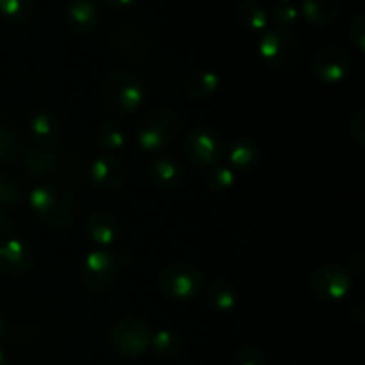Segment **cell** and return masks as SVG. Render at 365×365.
Returning <instances> with one entry per match:
<instances>
[{
    "mask_svg": "<svg viewBox=\"0 0 365 365\" xmlns=\"http://www.w3.org/2000/svg\"><path fill=\"white\" fill-rule=\"evenodd\" d=\"M103 2H106L107 6H110V7H114V9H118V7L130 6V4H134L135 0H103Z\"/></svg>",
    "mask_w": 365,
    "mask_h": 365,
    "instance_id": "obj_34",
    "label": "cell"
},
{
    "mask_svg": "<svg viewBox=\"0 0 365 365\" xmlns=\"http://www.w3.org/2000/svg\"><path fill=\"white\" fill-rule=\"evenodd\" d=\"M159 287L163 296H166L171 302H189L203 291L205 277L192 264L177 262L168 266L160 273Z\"/></svg>",
    "mask_w": 365,
    "mask_h": 365,
    "instance_id": "obj_5",
    "label": "cell"
},
{
    "mask_svg": "<svg viewBox=\"0 0 365 365\" xmlns=\"http://www.w3.org/2000/svg\"><path fill=\"white\" fill-rule=\"evenodd\" d=\"M273 18L282 27H289L299 18V9L291 2H282L273 9Z\"/></svg>",
    "mask_w": 365,
    "mask_h": 365,
    "instance_id": "obj_30",
    "label": "cell"
},
{
    "mask_svg": "<svg viewBox=\"0 0 365 365\" xmlns=\"http://www.w3.org/2000/svg\"><path fill=\"white\" fill-rule=\"evenodd\" d=\"M348 269L362 271L364 269V257L360 253H353L348 259Z\"/></svg>",
    "mask_w": 365,
    "mask_h": 365,
    "instance_id": "obj_33",
    "label": "cell"
},
{
    "mask_svg": "<svg viewBox=\"0 0 365 365\" xmlns=\"http://www.w3.org/2000/svg\"><path fill=\"white\" fill-rule=\"evenodd\" d=\"M96 138H98V145L107 152H116L125 145V132L116 121H106L96 132Z\"/></svg>",
    "mask_w": 365,
    "mask_h": 365,
    "instance_id": "obj_25",
    "label": "cell"
},
{
    "mask_svg": "<svg viewBox=\"0 0 365 365\" xmlns=\"http://www.w3.org/2000/svg\"><path fill=\"white\" fill-rule=\"evenodd\" d=\"M349 132H351V138L359 143L360 146L365 145V114L364 109L356 110L355 116L351 118V123H349Z\"/></svg>",
    "mask_w": 365,
    "mask_h": 365,
    "instance_id": "obj_32",
    "label": "cell"
},
{
    "mask_svg": "<svg viewBox=\"0 0 365 365\" xmlns=\"http://www.w3.org/2000/svg\"><path fill=\"white\" fill-rule=\"evenodd\" d=\"M2 330H4V324H2V317H0V335H2Z\"/></svg>",
    "mask_w": 365,
    "mask_h": 365,
    "instance_id": "obj_37",
    "label": "cell"
},
{
    "mask_svg": "<svg viewBox=\"0 0 365 365\" xmlns=\"http://www.w3.org/2000/svg\"><path fill=\"white\" fill-rule=\"evenodd\" d=\"M180 118L168 107H155L143 114L135 138L145 152L157 153L170 148L180 135Z\"/></svg>",
    "mask_w": 365,
    "mask_h": 365,
    "instance_id": "obj_3",
    "label": "cell"
},
{
    "mask_svg": "<svg viewBox=\"0 0 365 365\" xmlns=\"http://www.w3.org/2000/svg\"><path fill=\"white\" fill-rule=\"evenodd\" d=\"M309 287L319 299L339 302L351 292V277L339 264H323L310 273Z\"/></svg>",
    "mask_w": 365,
    "mask_h": 365,
    "instance_id": "obj_6",
    "label": "cell"
},
{
    "mask_svg": "<svg viewBox=\"0 0 365 365\" xmlns=\"http://www.w3.org/2000/svg\"><path fill=\"white\" fill-rule=\"evenodd\" d=\"M21 200V189L14 180L0 177V202L6 205H16Z\"/></svg>",
    "mask_w": 365,
    "mask_h": 365,
    "instance_id": "obj_29",
    "label": "cell"
},
{
    "mask_svg": "<svg viewBox=\"0 0 365 365\" xmlns=\"http://www.w3.org/2000/svg\"><path fill=\"white\" fill-rule=\"evenodd\" d=\"M100 100L109 113L128 116L145 102V88L143 82L130 71H110L100 84Z\"/></svg>",
    "mask_w": 365,
    "mask_h": 365,
    "instance_id": "obj_2",
    "label": "cell"
},
{
    "mask_svg": "<svg viewBox=\"0 0 365 365\" xmlns=\"http://www.w3.org/2000/svg\"><path fill=\"white\" fill-rule=\"evenodd\" d=\"M120 262L114 253L96 250L84 259L81 266V278L86 287L93 292H103L113 287L118 278Z\"/></svg>",
    "mask_w": 365,
    "mask_h": 365,
    "instance_id": "obj_8",
    "label": "cell"
},
{
    "mask_svg": "<svg viewBox=\"0 0 365 365\" xmlns=\"http://www.w3.org/2000/svg\"><path fill=\"white\" fill-rule=\"evenodd\" d=\"M123 365H128V364H123Z\"/></svg>",
    "mask_w": 365,
    "mask_h": 365,
    "instance_id": "obj_40",
    "label": "cell"
},
{
    "mask_svg": "<svg viewBox=\"0 0 365 365\" xmlns=\"http://www.w3.org/2000/svg\"><path fill=\"white\" fill-rule=\"evenodd\" d=\"M284 2H291V0H284Z\"/></svg>",
    "mask_w": 365,
    "mask_h": 365,
    "instance_id": "obj_38",
    "label": "cell"
},
{
    "mask_svg": "<svg viewBox=\"0 0 365 365\" xmlns=\"http://www.w3.org/2000/svg\"><path fill=\"white\" fill-rule=\"evenodd\" d=\"M351 70L349 53L342 46L327 45L316 52L312 71L323 84H339Z\"/></svg>",
    "mask_w": 365,
    "mask_h": 365,
    "instance_id": "obj_10",
    "label": "cell"
},
{
    "mask_svg": "<svg viewBox=\"0 0 365 365\" xmlns=\"http://www.w3.org/2000/svg\"><path fill=\"white\" fill-rule=\"evenodd\" d=\"M88 234L96 245H114L120 237V223L113 214L95 210L88 216Z\"/></svg>",
    "mask_w": 365,
    "mask_h": 365,
    "instance_id": "obj_14",
    "label": "cell"
},
{
    "mask_svg": "<svg viewBox=\"0 0 365 365\" xmlns=\"http://www.w3.org/2000/svg\"><path fill=\"white\" fill-rule=\"evenodd\" d=\"M185 157L189 163L198 168H210L217 166L223 155V141L216 132L209 128H196L187 135L184 143Z\"/></svg>",
    "mask_w": 365,
    "mask_h": 365,
    "instance_id": "obj_9",
    "label": "cell"
},
{
    "mask_svg": "<svg viewBox=\"0 0 365 365\" xmlns=\"http://www.w3.org/2000/svg\"><path fill=\"white\" fill-rule=\"evenodd\" d=\"M29 203L39 220L48 227H70L77 217V200L75 195L59 182H45L36 185L29 195Z\"/></svg>",
    "mask_w": 365,
    "mask_h": 365,
    "instance_id": "obj_1",
    "label": "cell"
},
{
    "mask_svg": "<svg viewBox=\"0 0 365 365\" xmlns=\"http://www.w3.org/2000/svg\"><path fill=\"white\" fill-rule=\"evenodd\" d=\"M0 227H2L4 232H14V230H16V228H14L13 221H2V220H0Z\"/></svg>",
    "mask_w": 365,
    "mask_h": 365,
    "instance_id": "obj_35",
    "label": "cell"
},
{
    "mask_svg": "<svg viewBox=\"0 0 365 365\" xmlns=\"http://www.w3.org/2000/svg\"><path fill=\"white\" fill-rule=\"evenodd\" d=\"M230 166L237 171H252L260 163V148L253 139H235L228 150Z\"/></svg>",
    "mask_w": 365,
    "mask_h": 365,
    "instance_id": "obj_16",
    "label": "cell"
},
{
    "mask_svg": "<svg viewBox=\"0 0 365 365\" xmlns=\"http://www.w3.org/2000/svg\"><path fill=\"white\" fill-rule=\"evenodd\" d=\"M89 173H91L93 185H95L100 192L114 195V192H118L123 187V166H121V163L116 157L109 155V153H102V155L96 157L91 163Z\"/></svg>",
    "mask_w": 365,
    "mask_h": 365,
    "instance_id": "obj_11",
    "label": "cell"
},
{
    "mask_svg": "<svg viewBox=\"0 0 365 365\" xmlns=\"http://www.w3.org/2000/svg\"><path fill=\"white\" fill-rule=\"evenodd\" d=\"M150 177L157 187L171 189L180 182V166L170 157L159 155L150 163Z\"/></svg>",
    "mask_w": 365,
    "mask_h": 365,
    "instance_id": "obj_19",
    "label": "cell"
},
{
    "mask_svg": "<svg viewBox=\"0 0 365 365\" xmlns=\"http://www.w3.org/2000/svg\"><path fill=\"white\" fill-rule=\"evenodd\" d=\"M0 220H2V212H0Z\"/></svg>",
    "mask_w": 365,
    "mask_h": 365,
    "instance_id": "obj_39",
    "label": "cell"
},
{
    "mask_svg": "<svg viewBox=\"0 0 365 365\" xmlns=\"http://www.w3.org/2000/svg\"><path fill=\"white\" fill-rule=\"evenodd\" d=\"M349 39L359 48V52H365V14L359 13L353 16L349 24Z\"/></svg>",
    "mask_w": 365,
    "mask_h": 365,
    "instance_id": "obj_31",
    "label": "cell"
},
{
    "mask_svg": "<svg viewBox=\"0 0 365 365\" xmlns=\"http://www.w3.org/2000/svg\"><path fill=\"white\" fill-rule=\"evenodd\" d=\"M205 182L212 191L223 192L234 185L235 171L228 166H214L207 171Z\"/></svg>",
    "mask_w": 365,
    "mask_h": 365,
    "instance_id": "obj_26",
    "label": "cell"
},
{
    "mask_svg": "<svg viewBox=\"0 0 365 365\" xmlns=\"http://www.w3.org/2000/svg\"><path fill=\"white\" fill-rule=\"evenodd\" d=\"M34 266V253L31 246L18 239L0 242V271L11 277L27 274Z\"/></svg>",
    "mask_w": 365,
    "mask_h": 365,
    "instance_id": "obj_12",
    "label": "cell"
},
{
    "mask_svg": "<svg viewBox=\"0 0 365 365\" xmlns=\"http://www.w3.org/2000/svg\"><path fill=\"white\" fill-rule=\"evenodd\" d=\"M259 53L273 70L280 73H292L302 66L305 48L294 34L277 29L262 36L259 43Z\"/></svg>",
    "mask_w": 365,
    "mask_h": 365,
    "instance_id": "obj_4",
    "label": "cell"
},
{
    "mask_svg": "<svg viewBox=\"0 0 365 365\" xmlns=\"http://www.w3.org/2000/svg\"><path fill=\"white\" fill-rule=\"evenodd\" d=\"M302 13L316 27H327L339 16L337 0H303Z\"/></svg>",
    "mask_w": 365,
    "mask_h": 365,
    "instance_id": "obj_18",
    "label": "cell"
},
{
    "mask_svg": "<svg viewBox=\"0 0 365 365\" xmlns=\"http://www.w3.org/2000/svg\"><path fill=\"white\" fill-rule=\"evenodd\" d=\"M36 7V0H0V13L14 21L27 20Z\"/></svg>",
    "mask_w": 365,
    "mask_h": 365,
    "instance_id": "obj_27",
    "label": "cell"
},
{
    "mask_svg": "<svg viewBox=\"0 0 365 365\" xmlns=\"http://www.w3.org/2000/svg\"><path fill=\"white\" fill-rule=\"evenodd\" d=\"M66 18L70 27L73 29L77 34H88L98 24V7L93 0H73L68 6Z\"/></svg>",
    "mask_w": 365,
    "mask_h": 365,
    "instance_id": "obj_15",
    "label": "cell"
},
{
    "mask_svg": "<svg viewBox=\"0 0 365 365\" xmlns=\"http://www.w3.org/2000/svg\"><path fill=\"white\" fill-rule=\"evenodd\" d=\"M232 365H267V359L257 346H242L235 351Z\"/></svg>",
    "mask_w": 365,
    "mask_h": 365,
    "instance_id": "obj_28",
    "label": "cell"
},
{
    "mask_svg": "<svg viewBox=\"0 0 365 365\" xmlns=\"http://www.w3.org/2000/svg\"><path fill=\"white\" fill-rule=\"evenodd\" d=\"M150 334L148 327L143 321L135 317H123L118 321L110 330V344L120 355L123 356H141L150 348Z\"/></svg>",
    "mask_w": 365,
    "mask_h": 365,
    "instance_id": "obj_7",
    "label": "cell"
},
{
    "mask_svg": "<svg viewBox=\"0 0 365 365\" xmlns=\"http://www.w3.org/2000/svg\"><path fill=\"white\" fill-rule=\"evenodd\" d=\"M24 153L25 146L20 132L11 125L0 123V160H4V163L16 160Z\"/></svg>",
    "mask_w": 365,
    "mask_h": 365,
    "instance_id": "obj_23",
    "label": "cell"
},
{
    "mask_svg": "<svg viewBox=\"0 0 365 365\" xmlns=\"http://www.w3.org/2000/svg\"><path fill=\"white\" fill-rule=\"evenodd\" d=\"M220 88V77L217 73L209 70L189 71L184 78V91L189 98L205 100Z\"/></svg>",
    "mask_w": 365,
    "mask_h": 365,
    "instance_id": "obj_17",
    "label": "cell"
},
{
    "mask_svg": "<svg viewBox=\"0 0 365 365\" xmlns=\"http://www.w3.org/2000/svg\"><path fill=\"white\" fill-rule=\"evenodd\" d=\"M237 21L248 31H262L267 27V11L259 0H242L237 6Z\"/></svg>",
    "mask_w": 365,
    "mask_h": 365,
    "instance_id": "obj_22",
    "label": "cell"
},
{
    "mask_svg": "<svg viewBox=\"0 0 365 365\" xmlns=\"http://www.w3.org/2000/svg\"><path fill=\"white\" fill-rule=\"evenodd\" d=\"M0 365H7V356H6V353H4L2 348H0Z\"/></svg>",
    "mask_w": 365,
    "mask_h": 365,
    "instance_id": "obj_36",
    "label": "cell"
},
{
    "mask_svg": "<svg viewBox=\"0 0 365 365\" xmlns=\"http://www.w3.org/2000/svg\"><path fill=\"white\" fill-rule=\"evenodd\" d=\"M63 123L52 110L36 113L31 120V138L38 148L52 150L63 138Z\"/></svg>",
    "mask_w": 365,
    "mask_h": 365,
    "instance_id": "obj_13",
    "label": "cell"
},
{
    "mask_svg": "<svg viewBox=\"0 0 365 365\" xmlns=\"http://www.w3.org/2000/svg\"><path fill=\"white\" fill-rule=\"evenodd\" d=\"M207 299L217 312H230L237 305V291L223 278H216L207 287Z\"/></svg>",
    "mask_w": 365,
    "mask_h": 365,
    "instance_id": "obj_20",
    "label": "cell"
},
{
    "mask_svg": "<svg viewBox=\"0 0 365 365\" xmlns=\"http://www.w3.org/2000/svg\"><path fill=\"white\" fill-rule=\"evenodd\" d=\"M150 346L160 359H171V356L178 355V351L182 349V339L177 331L163 328L152 335Z\"/></svg>",
    "mask_w": 365,
    "mask_h": 365,
    "instance_id": "obj_24",
    "label": "cell"
},
{
    "mask_svg": "<svg viewBox=\"0 0 365 365\" xmlns=\"http://www.w3.org/2000/svg\"><path fill=\"white\" fill-rule=\"evenodd\" d=\"M21 159H24L29 175H32V177H46V175L53 173L57 170V164H59L57 163V155L52 150L43 148L25 150Z\"/></svg>",
    "mask_w": 365,
    "mask_h": 365,
    "instance_id": "obj_21",
    "label": "cell"
}]
</instances>
